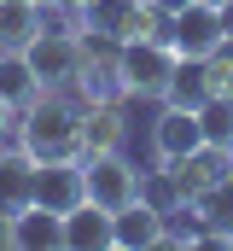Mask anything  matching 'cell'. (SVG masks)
Instances as JSON below:
<instances>
[{"mask_svg":"<svg viewBox=\"0 0 233 251\" xmlns=\"http://www.w3.org/2000/svg\"><path fill=\"white\" fill-rule=\"evenodd\" d=\"M12 140L35 164H47V158H82V105L64 88H41L29 105H18Z\"/></svg>","mask_w":233,"mask_h":251,"instance_id":"cell-1","label":"cell"},{"mask_svg":"<svg viewBox=\"0 0 233 251\" xmlns=\"http://www.w3.org/2000/svg\"><path fill=\"white\" fill-rule=\"evenodd\" d=\"M23 59H29V70H35L41 88H76V70H82V35L47 24V29L23 47Z\"/></svg>","mask_w":233,"mask_h":251,"instance_id":"cell-2","label":"cell"},{"mask_svg":"<svg viewBox=\"0 0 233 251\" xmlns=\"http://www.w3.org/2000/svg\"><path fill=\"white\" fill-rule=\"evenodd\" d=\"M82 176H88V199L99 210H111V216L140 199V170L122 152H82Z\"/></svg>","mask_w":233,"mask_h":251,"instance_id":"cell-3","label":"cell"},{"mask_svg":"<svg viewBox=\"0 0 233 251\" xmlns=\"http://www.w3.org/2000/svg\"><path fill=\"white\" fill-rule=\"evenodd\" d=\"M169 70H175V47L169 41H122V94L163 100Z\"/></svg>","mask_w":233,"mask_h":251,"instance_id":"cell-4","label":"cell"},{"mask_svg":"<svg viewBox=\"0 0 233 251\" xmlns=\"http://www.w3.org/2000/svg\"><path fill=\"white\" fill-rule=\"evenodd\" d=\"M169 170V181L181 199H198V193L222 187V181H233V146H216V140H204V146H192L186 158H175V164H163Z\"/></svg>","mask_w":233,"mask_h":251,"instance_id":"cell-5","label":"cell"},{"mask_svg":"<svg viewBox=\"0 0 233 251\" xmlns=\"http://www.w3.org/2000/svg\"><path fill=\"white\" fill-rule=\"evenodd\" d=\"M76 88H82V100H116L122 94V41L116 35H82Z\"/></svg>","mask_w":233,"mask_h":251,"instance_id":"cell-6","label":"cell"},{"mask_svg":"<svg viewBox=\"0 0 233 251\" xmlns=\"http://www.w3.org/2000/svg\"><path fill=\"white\" fill-rule=\"evenodd\" d=\"M228 35H222V12L210 6V0H192V6H181L169 12V47L175 59H204V53H216Z\"/></svg>","mask_w":233,"mask_h":251,"instance_id":"cell-7","label":"cell"},{"mask_svg":"<svg viewBox=\"0 0 233 251\" xmlns=\"http://www.w3.org/2000/svg\"><path fill=\"white\" fill-rule=\"evenodd\" d=\"M88 199V176H82V158H47V164H35V204H47V210H76Z\"/></svg>","mask_w":233,"mask_h":251,"instance_id":"cell-8","label":"cell"},{"mask_svg":"<svg viewBox=\"0 0 233 251\" xmlns=\"http://www.w3.org/2000/svg\"><path fill=\"white\" fill-rule=\"evenodd\" d=\"M192 146H204V123H198V111H186V105H163V117L152 123V158H158V164H175V158H186Z\"/></svg>","mask_w":233,"mask_h":251,"instance_id":"cell-9","label":"cell"},{"mask_svg":"<svg viewBox=\"0 0 233 251\" xmlns=\"http://www.w3.org/2000/svg\"><path fill=\"white\" fill-rule=\"evenodd\" d=\"M111 246L116 251H146V246H163V210L140 193L134 204H122L111 216Z\"/></svg>","mask_w":233,"mask_h":251,"instance_id":"cell-10","label":"cell"},{"mask_svg":"<svg viewBox=\"0 0 233 251\" xmlns=\"http://www.w3.org/2000/svg\"><path fill=\"white\" fill-rule=\"evenodd\" d=\"M128 123L116 111V100H82V152H122Z\"/></svg>","mask_w":233,"mask_h":251,"instance_id":"cell-11","label":"cell"},{"mask_svg":"<svg viewBox=\"0 0 233 251\" xmlns=\"http://www.w3.org/2000/svg\"><path fill=\"white\" fill-rule=\"evenodd\" d=\"M47 246H64V216L47 204L12 210V251H47Z\"/></svg>","mask_w":233,"mask_h":251,"instance_id":"cell-12","label":"cell"},{"mask_svg":"<svg viewBox=\"0 0 233 251\" xmlns=\"http://www.w3.org/2000/svg\"><path fill=\"white\" fill-rule=\"evenodd\" d=\"M0 204H6V210L35 204V158H29L18 140L0 146Z\"/></svg>","mask_w":233,"mask_h":251,"instance_id":"cell-13","label":"cell"},{"mask_svg":"<svg viewBox=\"0 0 233 251\" xmlns=\"http://www.w3.org/2000/svg\"><path fill=\"white\" fill-rule=\"evenodd\" d=\"M105 246H111V210H99L93 199L64 210V251H105Z\"/></svg>","mask_w":233,"mask_h":251,"instance_id":"cell-14","label":"cell"},{"mask_svg":"<svg viewBox=\"0 0 233 251\" xmlns=\"http://www.w3.org/2000/svg\"><path fill=\"white\" fill-rule=\"evenodd\" d=\"M41 29H47V0H41V6L0 0V53H23Z\"/></svg>","mask_w":233,"mask_h":251,"instance_id":"cell-15","label":"cell"},{"mask_svg":"<svg viewBox=\"0 0 233 251\" xmlns=\"http://www.w3.org/2000/svg\"><path fill=\"white\" fill-rule=\"evenodd\" d=\"M116 41H169V12L158 0H128L122 24H116Z\"/></svg>","mask_w":233,"mask_h":251,"instance_id":"cell-16","label":"cell"},{"mask_svg":"<svg viewBox=\"0 0 233 251\" xmlns=\"http://www.w3.org/2000/svg\"><path fill=\"white\" fill-rule=\"evenodd\" d=\"M192 204H198V216H204V246H233V181L198 193Z\"/></svg>","mask_w":233,"mask_h":251,"instance_id":"cell-17","label":"cell"},{"mask_svg":"<svg viewBox=\"0 0 233 251\" xmlns=\"http://www.w3.org/2000/svg\"><path fill=\"white\" fill-rule=\"evenodd\" d=\"M204 100H210V82H204V59H175L169 88H163V105H186V111H198Z\"/></svg>","mask_w":233,"mask_h":251,"instance_id":"cell-18","label":"cell"},{"mask_svg":"<svg viewBox=\"0 0 233 251\" xmlns=\"http://www.w3.org/2000/svg\"><path fill=\"white\" fill-rule=\"evenodd\" d=\"M41 94V82H35V70L23 53H0V100H12V105H29Z\"/></svg>","mask_w":233,"mask_h":251,"instance_id":"cell-19","label":"cell"},{"mask_svg":"<svg viewBox=\"0 0 233 251\" xmlns=\"http://www.w3.org/2000/svg\"><path fill=\"white\" fill-rule=\"evenodd\" d=\"M204 82H210V100H233V41L204 53Z\"/></svg>","mask_w":233,"mask_h":251,"instance_id":"cell-20","label":"cell"},{"mask_svg":"<svg viewBox=\"0 0 233 251\" xmlns=\"http://www.w3.org/2000/svg\"><path fill=\"white\" fill-rule=\"evenodd\" d=\"M198 123H204V140L233 146V100H204L198 105Z\"/></svg>","mask_w":233,"mask_h":251,"instance_id":"cell-21","label":"cell"},{"mask_svg":"<svg viewBox=\"0 0 233 251\" xmlns=\"http://www.w3.org/2000/svg\"><path fill=\"white\" fill-rule=\"evenodd\" d=\"M12 128H18V105H12V100H0V146L12 140Z\"/></svg>","mask_w":233,"mask_h":251,"instance_id":"cell-22","label":"cell"},{"mask_svg":"<svg viewBox=\"0 0 233 251\" xmlns=\"http://www.w3.org/2000/svg\"><path fill=\"white\" fill-rule=\"evenodd\" d=\"M216 12H222V35H228V41H233V0H222Z\"/></svg>","mask_w":233,"mask_h":251,"instance_id":"cell-23","label":"cell"},{"mask_svg":"<svg viewBox=\"0 0 233 251\" xmlns=\"http://www.w3.org/2000/svg\"><path fill=\"white\" fill-rule=\"evenodd\" d=\"M0 246H12V210L0 204Z\"/></svg>","mask_w":233,"mask_h":251,"instance_id":"cell-24","label":"cell"},{"mask_svg":"<svg viewBox=\"0 0 233 251\" xmlns=\"http://www.w3.org/2000/svg\"><path fill=\"white\" fill-rule=\"evenodd\" d=\"M158 6H163V12H181V6H192V0H158Z\"/></svg>","mask_w":233,"mask_h":251,"instance_id":"cell-25","label":"cell"},{"mask_svg":"<svg viewBox=\"0 0 233 251\" xmlns=\"http://www.w3.org/2000/svg\"><path fill=\"white\" fill-rule=\"evenodd\" d=\"M18 6H41V0H18Z\"/></svg>","mask_w":233,"mask_h":251,"instance_id":"cell-26","label":"cell"},{"mask_svg":"<svg viewBox=\"0 0 233 251\" xmlns=\"http://www.w3.org/2000/svg\"><path fill=\"white\" fill-rule=\"evenodd\" d=\"M210 6H222V0H210Z\"/></svg>","mask_w":233,"mask_h":251,"instance_id":"cell-27","label":"cell"}]
</instances>
